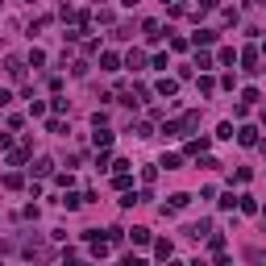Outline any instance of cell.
<instances>
[{
	"label": "cell",
	"mask_w": 266,
	"mask_h": 266,
	"mask_svg": "<svg viewBox=\"0 0 266 266\" xmlns=\"http://www.w3.org/2000/svg\"><path fill=\"white\" fill-rule=\"evenodd\" d=\"M241 63H246V67H241L246 75H258V71H262V67H258V50H254V46H246V50H241Z\"/></svg>",
	"instance_id": "cell-1"
},
{
	"label": "cell",
	"mask_w": 266,
	"mask_h": 266,
	"mask_svg": "<svg viewBox=\"0 0 266 266\" xmlns=\"http://www.w3.org/2000/svg\"><path fill=\"white\" fill-rule=\"evenodd\" d=\"M237 142H241V146H258V129H254V125H241V129H237Z\"/></svg>",
	"instance_id": "cell-2"
},
{
	"label": "cell",
	"mask_w": 266,
	"mask_h": 266,
	"mask_svg": "<svg viewBox=\"0 0 266 266\" xmlns=\"http://www.w3.org/2000/svg\"><path fill=\"white\" fill-rule=\"evenodd\" d=\"M187 204H191V195H183V191H179V195H171V204L163 208V216H167V212H183Z\"/></svg>",
	"instance_id": "cell-3"
},
{
	"label": "cell",
	"mask_w": 266,
	"mask_h": 266,
	"mask_svg": "<svg viewBox=\"0 0 266 266\" xmlns=\"http://www.w3.org/2000/svg\"><path fill=\"white\" fill-rule=\"evenodd\" d=\"M208 233H212V225H208V221H200V225H191V229H187V237H191V241H204Z\"/></svg>",
	"instance_id": "cell-4"
},
{
	"label": "cell",
	"mask_w": 266,
	"mask_h": 266,
	"mask_svg": "<svg viewBox=\"0 0 266 266\" xmlns=\"http://www.w3.org/2000/svg\"><path fill=\"white\" fill-rule=\"evenodd\" d=\"M100 67H104V71H121V59H117L112 50H104V54H100Z\"/></svg>",
	"instance_id": "cell-5"
},
{
	"label": "cell",
	"mask_w": 266,
	"mask_h": 266,
	"mask_svg": "<svg viewBox=\"0 0 266 266\" xmlns=\"http://www.w3.org/2000/svg\"><path fill=\"white\" fill-rule=\"evenodd\" d=\"M4 71L13 75V79H25V63H21V59H8V63H4Z\"/></svg>",
	"instance_id": "cell-6"
},
{
	"label": "cell",
	"mask_w": 266,
	"mask_h": 266,
	"mask_svg": "<svg viewBox=\"0 0 266 266\" xmlns=\"http://www.w3.org/2000/svg\"><path fill=\"white\" fill-rule=\"evenodd\" d=\"M175 91H179V84H175V79H158V96H175Z\"/></svg>",
	"instance_id": "cell-7"
},
{
	"label": "cell",
	"mask_w": 266,
	"mask_h": 266,
	"mask_svg": "<svg viewBox=\"0 0 266 266\" xmlns=\"http://www.w3.org/2000/svg\"><path fill=\"white\" fill-rule=\"evenodd\" d=\"M208 250H212V254H225V233H208Z\"/></svg>",
	"instance_id": "cell-8"
},
{
	"label": "cell",
	"mask_w": 266,
	"mask_h": 266,
	"mask_svg": "<svg viewBox=\"0 0 266 266\" xmlns=\"http://www.w3.org/2000/svg\"><path fill=\"white\" fill-rule=\"evenodd\" d=\"M191 42H195V46H212V42H216V29H200Z\"/></svg>",
	"instance_id": "cell-9"
},
{
	"label": "cell",
	"mask_w": 266,
	"mask_h": 266,
	"mask_svg": "<svg viewBox=\"0 0 266 266\" xmlns=\"http://www.w3.org/2000/svg\"><path fill=\"white\" fill-rule=\"evenodd\" d=\"M59 204L67 208V212H75V208H79V204H84V195H71V191H67V195H63V200H59Z\"/></svg>",
	"instance_id": "cell-10"
},
{
	"label": "cell",
	"mask_w": 266,
	"mask_h": 266,
	"mask_svg": "<svg viewBox=\"0 0 266 266\" xmlns=\"http://www.w3.org/2000/svg\"><path fill=\"white\" fill-rule=\"evenodd\" d=\"M154 254H158V258H171V254H175V246L163 237V241H154Z\"/></svg>",
	"instance_id": "cell-11"
},
{
	"label": "cell",
	"mask_w": 266,
	"mask_h": 266,
	"mask_svg": "<svg viewBox=\"0 0 266 266\" xmlns=\"http://www.w3.org/2000/svg\"><path fill=\"white\" fill-rule=\"evenodd\" d=\"M96 146H100V150H108V146H112V133H108V129H100V125H96Z\"/></svg>",
	"instance_id": "cell-12"
},
{
	"label": "cell",
	"mask_w": 266,
	"mask_h": 266,
	"mask_svg": "<svg viewBox=\"0 0 266 266\" xmlns=\"http://www.w3.org/2000/svg\"><path fill=\"white\" fill-rule=\"evenodd\" d=\"M33 175H54V163H50V158H38V167H33Z\"/></svg>",
	"instance_id": "cell-13"
},
{
	"label": "cell",
	"mask_w": 266,
	"mask_h": 266,
	"mask_svg": "<svg viewBox=\"0 0 266 266\" xmlns=\"http://www.w3.org/2000/svg\"><path fill=\"white\" fill-rule=\"evenodd\" d=\"M129 67H133V71H142V67H146V54H142V50H129Z\"/></svg>",
	"instance_id": "cell-14"
},
{
	"label": "cell",
	"mask_w": 266,
	"mask_h": 266,
	"mask_svg": "<svg viewBox=\"0 0 266 266\" xmlns=\"http://www.w3.org/2000/svg\"><path fill=\"white\" fill-rule=\"evenodd\" d=\"M200 91H204V96H212V91H216V79H212V75H200Z\"/></svg>",
	"instance_id": "cell-15"
},
{
	"label": "cell",
	"mask_w": 266,
	"mask_h": 266,
	"mask_svg": "<svg viewBox=\"0 0 266 266\" xmlns=\"http://www.w3.org/2000/svg\"><path fill=\"white\" fill-rule=\"evenodd\" d=\"M208 150V137H195V142H187V154H204Z\"/></svg>",
	"instance_id": "cell-16"
},
{
	"label": "cell",
	"mask_w": 266,
	"mask_h": 266,
	"mask_svg": "<svg viewBox=\"0 0 266 266\" xmlns=\"http://www.w3.org/2000/svg\"><path fill=\"white\" fill-rule=\"evenodd\" d=\"M129 237L137 241V246H146V241H150V229H142V225H137V229H133V233H129Z\"/></svg>",
	"instance_id": "cell-17"
},
{
	"label": "cell",
	"mask_w": 266,
	"mask_h": 266,
	"mask_svg": "<svg viewBox=\"0 0 266 266\" xmlns=\"http://www.w3.org/2000/svg\"><path fill=\"white\" fill-rule=\"evenodd\" d=\"M42 112H46V104H42V100H33V96H29V117H42Z\"/></svg>",
	"instance_id": "cell-18"
},
{
	"label": "cell",
	"mask_w": 266,
	"mask_h": 266,
	"mask_svg": "<svg viewBox=\"0 0 266 266\" xmlns=\"http://www.w3.org/2000/svg\"><path fill=\"white\" fill-rule=\"evenodd\" d=\"M125 241V229H108V246H121Z\"/></svg>",
	"instance_id": "cell-19"
},
{
	"label": "cell",
	"mask_w": 266,
	"mask_h": 266,
	"mask_svg": "<svg viewBox=\"0 0 266 266\" xmlns=\"http://www.w3.org/2000/svg\"><path fill=\"white\" fill-rule=\"evenodd\" d=\"M133 133H137V137H150L154 129H150V121H137V125H133Z\"/></svg>",
	"instance_id": "cell-20"
},
{
	"label": "cell",
	"mask_w": 266,
	"mask_h": 266,
	"mask_svg": "<svg viewBox=\"0 0 266 266\" xmlns=\"http://www.w3.org/2000/svg\"><path fill=\"white\" fill-rule=\"evenodd\" d=\"M163 167L167 171H179V154H163Z\"/></svg>",
	"instance_id": "cell-21"
},
{
	"label": "cell",
	"mask_w": 266,
	"mask_h": 266,
	"mask_svg": "<svg viewBox=\"0 0 266 266\" xmlns=\"http://www.w3.org/2000/svg\"><path fill=\"white\" fill-rule=\"evenodd\" d=\"M200 8H204V13H208V8H216V0H200Z\"/></svg>",
	"instance_id": "cell-22"
},
{
	"label": "cell",
	"mask_w": 266,
	"mask_h": 266,
	"mask_svg": "<svg viewBox=\"0 0 266 266\" xmlns=\"http://www.w3.org/2000/svg\"><path fill=\"white\" fill-rule=\"evenodd\" d=\"M262 216H266V208H262Z\"/></svg>",
	"instance_id": "cell-23"
},
{
	"label": "cell",
	"mask_w": 266,
	"mask_h": 266,
	"mask_svg": "<svg viewBox=\"0 0 266 266\" xmlns=\"http://www.w3.org/2000/svg\"><path fill=\"white\" fill-rule=\"evenodd\" d=\"M179 4H183V0H179Z\"/></svg>",
	"instance_id": "cell-24"
}]
</instances>
